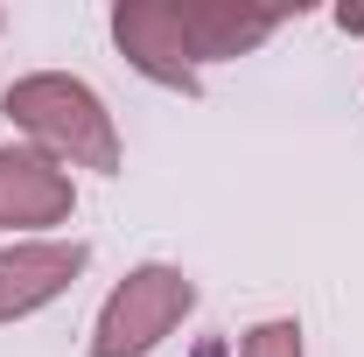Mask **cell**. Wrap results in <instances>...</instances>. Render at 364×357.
<instances>
[{
    "instance_id": "1",
    "label": "cell",
    "mask_w": 364,
    "mask_h": 357,
    "mask_svg": "<svg viewBox=\"0 0 364 357\" xmlns=\"http://www.w3.org/2000/svg\"><path fill=\"white\" fill-rule=\"evenodd\" d=\"M273 28H280V7H238V0H119L112 7V36L134 56V70L168 91H196L203 63L245 56Z\"/></svg>"
},
{
    "instance_id": "2",
    "label": "cell",
    "mask_w": 364,
    "mask_h": 357,
    "mask_svg": "<svg viewBox=\"0 0 364 357\" xmlns=\"http://www.w3.org/2000/svg\"><path fill=\"white\" fill-rule=\"evenodd\" d=\"M0 112L36 140V154H49L56 169H91V176H112L119 169V127L105 112V98L63 70H36V78H14Z\"/></svg>"
},
{
    "instance_id": "3",
    "label": "cell",
    "mask_w": 364,
    "mask_h": 357,
    "mask_svg": "<svg viewBox=\"0 0 364 357\" xmlns=\"http://www.w3.org/2000/svg\"><path fill=\"white\" fill-rule=\"evenodd\" d=\"M196 309V280L182 267H134L91 322V357H147Z\"/></svg>"
},
{
    "instance_id": "4",
    "label": "cell",
    "mask_w": 364,
    "mask_h": 357,
    "mask_svg": "<svg viewBox=\"0 0 364 357\" xmlns=\"http://www.w3.org/2000/svg\"><path fill=\"white\" fill-rule=\"evenodd\" d=\"M85 245L77 238H36V245H7L0 252V322H21V315L49 309L77 273H85Z\"/></svg>"
},
{
    "instance_id": "5",
    "label": "cell",
    "mask_w": 364,
    "mask_h": 357,
    "mask_svg": "<svg viewBox=\"0 0 364 357\" xmlns=\"http://www.w3.org/2000/svg\"><path fill=\"white\" fill-rule=\"evenodd\" d=\"M70 176L36 147H0V231H36L70 218Z\"/></svg>"
},
{
    "instance_id": "6",
    "label": "cell",
    "mask_w": 364,
    "mask_h": 357,
    "mask_svg": "<svg viewBox=\"0 0 364 357\" xmlns=\"http://www.w3.org/2000/svg\"><path fill=\"white\" fill-rule=\"evenodd\" d=\"M238 357H301V322L273 315V322H259V329H245Z\"/></svg>"
}]
</instances>
